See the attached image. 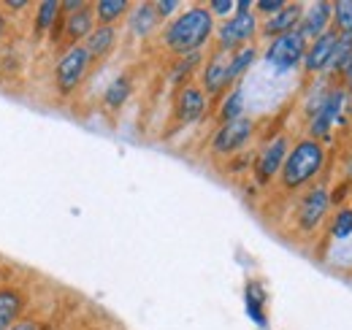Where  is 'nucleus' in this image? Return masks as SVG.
Here are the masks:
<instances>
[{
	"mask_svg": "<svg viewBox=\"0 0 352 330\" xmlns=\"http://www.w3.org/2000/svg\"><path fill=\"white\" fill-rule=\"evenodd\" d=\"M212 30H214V16L209 14V8L192 6L166 28L163 41L176 54H190V52H201V46L209 41Z\"/></svg>",
	"mask_w": 352,
	"mask_h": 330,
	"instance_id": "nucleus-1",
	"label": "nucleus"
},
{
	"mask_svg": "<svg viewBox=\"0 0 352 330\" xmlns=\"http://www.w3.org/2000/svg\"><path fill=\"white\" fill-rule=\"evenodd\" d=\"M322 165H325V149H322V144L314 141V138H304V141H298V144L287 152V157H285V165H282V184H285L287 190H298V187L309 184V182L322 170Z\"/></svg>",
	"mask_w": 352,
	"mask_h": 330,
	"instance_id": "nucleus-2",
	"label": "nucleus"
},
{
	"mask_svg": "<svg viewBox=\"0 0 352 330\" xmlns=\"http://www.w3.org/2000/svg\"><path fill=\"white\" fill-rule=\"evenodd\" d=\"M304 54H307V41L298 36V30H293V33L279 36V38L271 41L268 52H265V63L274 71L285 74V71H293L296 65H301Z\"/></svg>",
	"mask_w": 352,
	"mask_h": 330,
	"instance_id": "nucleus-3",
	"label": "nucleus"
},
{
	"mask_svg": "<svg viewBox=\"0 0 352 330\" xmlns=\"http://www.w3.org/2000/svg\"><path fill=\"white\" fill-rule=\"evenodd\" d=\"M347 95H350V92H347L344 87H336V89H331V92L320 100V106H317V111H314V117H311V124H309L314 141H317V138H325L336 122L344 124L342 111H344V106H347Z\"/></svg>",
	"mask_w": 352,
	"mask_h": 330,
	"instance_id": "nucleus-4",
	"label": "nucleus"
},
{
	"mask_svg": "<svg viewBox=\"0 0 352 330\" xmlns=\"http://www.w3.org/2000/svg\"><path fill=\"white\" fill-rule=\"evenodd\" d=\"M87 65H89V54L85 46H71L63 57H60V63H57V71H54V79H57V87H60V92H71V89H76V84L85 79V74H87Z\"/></svg>",
	"mask_w": 352,
	"mask_h": 330,
	"instance_id": "nucleus-5",
	"label": "nucleus"
},
{
	"mask_svg": "<svg viewBox=\"0 0 352 330\" xmlns=\"http://www.w3.org/2000/svg\"><path fill=\"white\" fill-rule=\"evenodd\" d=\"M250 135H252V120H247V117H239L233 122H222L214 141H212V149L217 155H233L250 141Z\"/></svg>",
	"mask_w": 352,
	"mask_h": 330,
	"instance_id": "nucleus-6",
	"label": "nucleus"
},
{
	"mask_svg": "<svg viewBox=\"0 0 352 330\" xmlns=\"http://www.w3.org/2000/svg\"><path fill=\"white\" fill-rule=\"evenodd\" d=\"M331 208V195H328V187H314L309 190L307 198L301 201V208H298V228L304 233H311L320 228V222L325 219Z\"/></svg>",
	"mask_w": 352,
	"mask_h": 330,
	"instance_id": "nucleus-7",
	"label": "nucleus"
},
{
	"mask_svg": "<svg viewBox=\"0 0 352 330\" xmlns=\"http://www.w3.org/2000/svg\"><path fill=\"white\" fill-rule=\"evenodd\" d=\"M258 30V19L255 14H233L225 25L220 28V46L222 52H230L241 43H247Z\"/></svg>",
	"mask_w": 352,
	"mask_h": 330,
	"instance_id": "nucleus-8",
	"label": "nucleus"
},
{
	"mask_svg": "<svg viewBox=\"0 0 352 330\" xmlns=\"http://www.w3.org/2000/svg\"><path fill=\"white\" fill-rule=\"evenodd\" d=\"M331 16H333V3H328V0H317V3H311L307 11H304V16H301L298 36H301L304 41H309V38H311V41L320 38L322 33H328Z\"/></svg>",
	"mask_w": 352,
	"mask_h": 330,
	"instance_id": "nucleus-9",
	"label": "nucleus"
},
{
	"mask_svg": "<svg viewBox=\"0 0 352 330\" xmlns=\"http://www.w3.org/2000/svg\"><path fill=\"white\" fill-rule=\"evenodd\" d=\"M301 16H304V6H301V3H293V6L285 3V8H282L279 14H274V16L265 19L263 36L265 38H279V36H287V33L298 30Z\"/></svg>",
	"mask_w": 352,
	"mask_h": 330,
	"instance_id": "nucleus-10",
	"label": "nucleus"
},
{
	"mask_svg": "<svg viewBox=\"0 0 352 330\" xmlns=\"http://www.w3.org/2000/svg\"><path fill=\"white\" fill-rule=\"evenodd\" d=\"M336 41H339V33L328 30V33H322L320 38H314L309 43L307 54H304V68L309 74H320V71L328 68V60H331V52H333Z\"/></svg>",
	"mask_w": 352,
	"mask_h": 330,
	"instance_id": "nucleus-11",
	"label": "nucleus"
},
{
	"mask_svg": "<svg viewBox=\"0 0 352 330\" xmlns=\"http://www.w3.org/2000/svg\"><path fill=\"white\" fill-rule=\"evenodd\" d=\"M285 157H287V138L279 135V138H274V141L265 146L263 152H261V157H258V179H261V182L274 179V176L282 170Z\"/></svg>",
	"mask_w": 352,
	"mask_h": 330,
	"instance_id": "nucleus-12",
	"label": "nucleus"
},
{
	"mask_svg": "<svg viewBox=\"0 0 352 330\" xmlns=\"http://www.w3.org/2000/svg\"><path fill=\"white\" fill-rule=\"evenodd\" d=\"M204 111H206V95H204V89L184 87L179 92V100H176V117L184 124H190V122H198L204 117Z\"/></svg>",
	"mask_w": 352,
	"mask_h": 330,
	"instance_id": "nucleus-13",
	"label": "nucleus"
},
{
	"mask_svg": "<svg viewBox=\"0 0 352 330\" xmlns=\"http://www.w3.org/2000/svg\"><path fill=\"white\" fill-rule=\"evenodd\" d=\"M228 63H230V57L225 54V52H217L209 63H206V71H204V89L209 92V95H220L222 89L228 87Z\"/></svg>",
	"mask_w": 352,
	"mask_h": 330,
	"instance_id": "nucleus-14",
	"label": "nucleus"
},
{
	"mask_svg": "<svg viewBox=\"0 0 352 330\" xmlns=\"http://www.w3.org/2000/svg\"><path fill=\"white\" fill-rule=\"evenodd\" d=\"M114 41H117V30H114L111 25H100L98 30H92L87 36V43H85L89 60H92V57H103V54L114 46Z\"/></svg>",
	"mask_w": 352,
	"mask_h": 330,
	"instance_id": "nucleus-15",
	"label": "nucleus"
},
{
	"mask_svg": "<svg viewBox=\"0 0 352 330\" xmlns=\"http://www.w3.org/2000/svg\"><path fill=\"white\" fill-rule=\"evenodd\" d=\"M157 11H155V3H141L135 11L131 14V30L135 36H149L152 30H155V25H157Z\"/></svg>",
	"mask_w": 352,
	"mask_h": 330,
	"instance_id": "nucleus-16",
	"label": "nucleus"
},
{
	"mask_svg": "<svg viewBox=\"0 0 352 330\" xmlns=\"http://www.w3.org/2000/svg\"><path fill=\"white\" fill-rule=\"evenodd\" d=\"M22 311V298L14 289H0V330H8Z\"/></svg>",
	"mask_w": 352,
	"mask_h": 330,
	"instance_id": "nucleus-17",
	"label": "nucleus"
},
{
	"mask_svg": "<svg viewBox=\"0 0 352 330\" xmlns=\"http://www.w3.org/2000/svg\"><path fill=\"white\" fill-rule=\"evenodd\" d=\"M352 60V36H339V41L331 52V60H328V74H344L347 65Z\"/></svg>",
	"mask_w": 352,
	"mask_h": 330,
	"instance_id": "nucleus-18",
	"label": "nucleus"
},
{
	"mask_svg": "<svg viewBox=\"0 0 352 330\" xmlns=\"http://www.w3.org/2000/svg\"><path fill=\"white\" fill-rule=\"evenodd\" d=\"M92 30H95L92 28V11L87 6L79 8L76 14H68V36L71 38H87Z\"/></svg>",
	"mask_w": 352,
	"mask_h": 330,
	"instance_id": "nucleus-19",
	"label": "nucleus"
},
{
	"mask_svg": "<svg viewBox=\"0 0 352 330\" xmlns=\"http://www.w3.org/2000/svg\"><path fill=\"white\" fill-rule=\"evenodd\" d=\"M255 57H258V52L252 49V46H244V49H239L233 57H230V63H228V82H236L252 63H255Z\"/></svg>",
	"mask_w": 352,
	"mask_h": 330,
	"instance_id": "nucleus-20",
	"label": "nucleus"
},
{
	"mask_svg": "<svg viewBox=\"0 0 352 330\" xmlns=\"http://www.w3.org/2000/svg\"><path fill=\"white\" fill-rule=\"evenodd\" d=\"M128 98H131V82H128V76H117L114 82L106 87V95H103V100H106L109 109H120Z\"/></svg>",
	"mask_w": 352,
	"mask_h": 330,
	"instance_id": "nucleus-21",
	"label": "nucleus"
},
{
	"mask_svg": "<svg viewBox=\"0 0 352 330\" xmlns=\"http://www.w3.org/2000/svg\"><path fill=\"white\" fill-rule=\"evenodd\" d=\"M333 25L339 36H352V0H339L333 3Z\"/></svg>",
	"mask_w": 352,
	"mask_h": 330,
	"instance_id": "nucleus-22",
	"label": "nucleus"
},
{
	"mask_svg": "<svg viewBox=\"0 0 352 330\" xmlns=\"http://www.w3.org/2000/svg\"><path fill=\"white\" fill-rule=\"evenodd\" d=\"M125 11H128V3H125V0H100L98 8H95V14H98V19H100L103 25H111V22L120 19Z\"/></svg>",
	"mask_w": 352,
	"mask_h": 330,
	"instance_id": "nucleus-23",
	"label": "nucleus"
},
{
	"mask_svg": "<svg viewBox=\"0 0 352 330\" xmlns=\"http://www.w3.org/2000/svg\"><path fill=\"white\" fill-rule=\"evenodd\" d=\"M241 111H244V92H241V89H233V92L225 98V103H222V122L239 120Z\"/></svg>",
	"mask_w": 352,
	"mask_h": 330,
	"instance_id": "nucleus-24",
	"label": "nucleus"
},
{
	"mask_svg": "<svg viewBox=\"0 0 352 330\" xmlns=\"http://www.w3.org/2000/svg\"><path fill=\"white\" fill-rule=\"evenodd\" d=\"M333 239H350L352 236V208H339L333 222H331Z\"/></svg>",
	"mask_w": 352,
	"mask_h": 330,
	"instance_id": "nucleus-25",
	"label": "nucleus"
},
{
	"mask_svg": "<svg viewBox=\"0 0 352 330\" xmlns=\"http://www.w3.org/2000/svg\"><path fill=\"white\" fill-rule=\"evenodd\" d=\"M198 63H201V52H190V54H184V57L176 63L174 74H171V82H182Z\"/></svg>",
	"mask_w": 352,
	"mask_h": 330,
	"instance_id": "nucleus-26",
	"label": "nucleus"
},
{
	"mask_svg": "<svg viewBox=\"0 0 352 330\" xmlns=\"http://www.w3.org/2000/svg\"><path fill=\"white\" fill-rule=\"evenodd\" d=\"M57 14H60V3L57 0H46L38 6V28L46 30V28H52L54 25V19H57Z\"/></svg>",
	"mask_w": 352,
	"mask_h": 330,
	"instance_id": "nucleus-27",
	"label": "nucleus"
},
{
	"mask_svg": "<svg viewBox=\"0 0 352 330\" xmlns=\"http://www.w3.org/2000/svg\"><path fill=\"white\" fill-rule=\"evenodd\" d=\"M233 11H236V3L233 0H212L209 3V14L212 16H228Z\"/></svg>",
	"mask_w": 352,
	"mask_h": 330,
	"instance_id": "nucleus-28",
	"label": "nucleus"
},
{
	"mask_svg": "<svg viewBox=\"0 0 352 330\" xmlns=\"http://www.w3.org/2000/svg\"><path fill=\"white\" fill-rule=\"evenodd\" d=\"M255 8H258L261 14L274 16V14H279V11L285 8V3H282V0H258V3H255Z\"/></svg>",
	"mask_w": 352,
	"mask_h": 330,
	"instance_id": "nucleus-29",
	"label": "nucleus"
},
{
	"mask_svg": "<svg viewBox=\"0 0 352 330\" xmlns=\"http://www.w3.org/2000/svg\"><path fill=\"white\" fill-rule=\"evenodd\" d=\"M176 8H179V3H176V0H160V3H155L157 16H171Z\"/></svg>",
	"mask_w": 352,
	"mask_h": 330,
	"instance_id": "nucleus-30",
	"label": "nucleus"
},
{
	"mask_svg": "<svg viewBox=\"0 0 352 330\" xmlns=\"http://www.w3.org/2000/svg\"><path fill=\"white\" fill-rule=\"evenodd\" d=\"M60 8H65V11L76 14L79 8H85V3H82V0H65V3H60Z\"/></svg>",
	"mask_w": 352,
	"mask_h": 330,
	"instance_id": "nucleus-31",
	"label": "nucleus"
},
{
	"mask_svg": "<svg viewBox=\"0 0 352 330\" xmlns=\"http://www.w3.org/2000/svg\"><path fill=\"white\" fill-rule=\"evenodd\" d=\"M252 8H255V3H250V0H239L236 3V14H252Z\"/></svg>",
	"mask_w": 352,
	"mask_h": 330,
	"instance_id": "nucleus-32",
	"label": "nucleus"
},
{
	"mask_svg": "<svg viewBox=\"0 0 352 330\" xmlns=\"http://www.w3.org/2000/svg\"><path fill=\"white\" fill-rule=\"evenodd\" d=\"M344 84H347V92H352V60L347 65V71H344Z\"/></svg>",
	"mask_w": 352,
	"mask_h": 330,
	"instance_id": "nucleus-33",
	"label": "nucleus"
},
{
	"mask_svg": "<svg viewBox=\"0 0 352 330\" xmlns=\"http://www.w3.org/2000/svg\"><path fill=\"white\" fill-rule=\"evenodd\" d=\"M8 330H38V325L36 322H19V325H14V328Z\"/></svg>",
	"mask_w": 352,
	"mask_h": 330,
	"instance_id": "nucleus-34",
	"label": "nucleus"
},
{
	"mask_svg": "<svg viewBox=\"0 0 352 330\" xmlns=\"http://www.w3.org/2000/svg\"><path fill=\"white\" fill-rule=\"evenodd\" d=\"M8 6H11L14 11H19V8H25V3H22V0H14V3H8Z\"/></svg>",
	"mask_w": 352,
	"mask_h": 330,
	"instance_id": "nucleus-35",
	"label": "nucleus"
},
{
	"mask_svg": "<svg viewBox=\"0 0 352 330\" xmlns=\"http://www.w3.org/2000/svg\"><path fill=\"white\" fill-rule=\"evenodd\" d=\"M6 33V25H3V16H0V36Z\"/></svg>",
	"mask_w": 352,
	"mask_h": 330,
	"instance_id": "nucleus-36",
	"label": "nucleus"
},
{
	"mask_svg": "<svg viewBox=\"0 0 352 330\" xmlns=\"http://www.w3.org/2000/svg\"><path fill=\"white\" fill-rule=\"evenodd\" d=\"M350 176H352V163H350Z\"/></svg>",
	"mask_w": 352,
	"mask_h": 330,
	"instance_id": "nucleus-37",
	"label": "nucleus"
}]
</instances>
